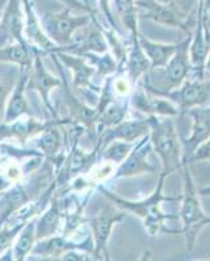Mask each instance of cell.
<instances>
[{"instance_id": "obj_36", "label": "cell", "mask_w": 210, "mask_h": 261, "mask_svg": "<svg viewBox=\"0 0 210 261\" xmlns=\"http://www.w3.org/2000/svg\"><path fill=\"white\" fill-rule=\"evenodd\" d=\"M12 183L13 181L11 180L7 175H0V193L8 190Z\"/></svg>"}, {"instance_id": "obj_6", "label": "cell", "mask_w": 210, "mask_h": 261, "mask_svg": "<svg viewBox=\"0 0 210 261\" xmlns=\"http://www.w3.org/2000/svg\"><path fill=\"white\" fill-rule=\"evenodd\" d=\"M74 11L64 8L59 12H46L39 20L48 38L58 46L57 48L67 47L73 41L74 33L92 21L94 13L73 15ZM55 53V51H54Z\"/></svg>"}, {"instance_id": "obj_10", "label": "cell", "mask_w": 210, "mask_h": 261, "mask_svg": "<svg viewBox=\"0 0 210 261\" xmlns=\"http://www.w3.org/2000/svg\"><path fill=\"white\" fill-rule=\"evenodd\" d=\"M109 43L104 36V28L101 27L94 15L89 24L77 30L73 36V41L69 46L63 48H57L55 53H69L74 55H85V54H104L107 53Z\"/></svg>"}, {"instance_id": "obj_34", "label": "cell", "mask_w": 210, "mask_h": 261, "mask_svg": "<svg viewBox=\"0 0 210 261\" xmlns=\"http://www.w3.org/2000/svg\"><path fill=\"white\" fill-rule=\"evenodd\" d=\"M60 3L64 4L65 8H69L74 12L81 13H94L92 7H89L88 3H83L81 0H59Z\"/></svg>"}, {"instance_id": "obj_4", "label": "cell", "mask_w": 210, "mask_h": 261, "mask_svg": "<svg viewBox=\"0 0 210 261\" xmlns=\"http://www.w3.org/2000/svg\"><path fill=\"white\" fill-rule=\"evenodd\" d=\"M193 34L187 36L186 39L179 42L178 50L169 63L162 68H151L150 71L157 73V83H142L146 89L154 92H169L176 89L187 79L190 77L192 65L190 60V43Z\"/></svg>"}, {"instance_id": "obj_14", "label": "cell", "mask_w": 210, "mask_h": 261, "mask_svg": "<svg viewBox=\"0 0 210 261\" xmlns=\"http://www.w3.org/2000/svg\"><path fill=\"white\" fill-rule=\"evenodd\" d=\"M67 124H72L68 118L52 119L50 120V124L46 127V129L38 135L39 139L37 140V148L41 150L43 157L52 165L57 172L62 167L65 157V154L63 153V141L64 140H63L60 127Z\"/></svg>"}, {"instance_id": "obj_26", "label": "cell", "mask_w": 210, "mask_h": 261, "mask_svg": "<svg viewBox=\"0 0 210 261\" xmlns=\"http://www.w3.org/2000/svg\"><path fill=\"white\" fill-rule=\"evenodd\" d=\"M36 217H33L25 223L20 234L16 238L15 244H13L12 256L13 260L24 261L32 252L34 243H36Z\"/></svg>"}, {"instance_id": "obj_22", "label": "cell", "mask_w": 210, "mask_h": 261, "mask_svg": "<svg viewBox=\"0 0 210 261\" xmlns=\"http://www.w3.org/2000/svg\"><path fill=\"white\" fill-rule=\"evenodd\" d=\"M139 36L140 32L130 34L132 43H130V47L128 48L125 62L120 69V73L123 72L134 86L141 80L142 76H145L151 69L150 62L140 45Z\"/></svg>"}, {"instance_id": "obj_15", "label": "cell", "mask_w": 210, "mask_h": 261, "mask_svg": "<svg viewBox=\"0 0 210 261\" xmlns=\"http://www.w3.org/2000/svg\"><path fill=\"white\" fill-rule=\"evenodd\" d=\"M25 13L21 0H8L0 18V46L18 42L29 45L24 37Z\"/></svg>"}, {"instance_id": "obj_24", "label": "cell", "mask_w": 210, "mask_h": 261, "mask_svg": "<svg viewBox=\"0 0 210 261\" xmlns=\"http://www.w3.org/2000/svg\"><path fill=\"white\" fill-rule=\"evenodd\" d=\"M37 51L36 47L18 42L0 46V63L16 64L20 69H30Z\"/></svg>"}, {"instance_id": "obj_5", "label": "cell", "mask_w": 210, "mask_h": 261, "mask_svg": "<svg viewBox=\"0 0 210 261\" xmlns=\"http://www.w3.org/2000/svg\"><path fill=\"white\" fill-rule=\"evenodd\" d=\"M137 8L144 12V16L149 20L170 28H178L183 30L187 36L193 34V29L197 22V9L191 13L171 2H157V0H136Z\"/></svg>"}, {"instance_id": "obj_19", "label": "cell", "mask_w": 210, "mask_h": 261, "mask_svg": "<svg viewBox=\"0 0 210 261\" xmlns=\"http://www.w3.org/2000/svg\"><path fill=\"white\" fill-rule=\"evenodd\" d=\"M192 118V134L181 141L183 155L190 160L196 149L210 137V106H196L186 111Z\"/></svg>"}, {"instance_id": "obj_13", "label": "cell", "mask_w": 210, "mask_h": 261, "mask_svg": "<svg viewBox=\"0 0 210 261\" xmlns=\"http://www.w3.org/2000/svg\"><path fill=\"white\" fill-rule=\"evenodd\" d=\"M151 150H153V146H151L149 135L141 137L134 149L129 151V154L125 157V160L119 163L118 169L114 171L113 178H132V176H139L142 174H150L155 171L157 167L148 160Z\"/></svg>"}, {"instance_id": "obj_3", "label": "cell", "mask_w": 210, "mask_h": 261, "mask_svg": "<svg viewBox=\"0 0 210 261\" xmlns=\"http://www.w3.org/2000/svg\"><path fill=\"white\" fill-rule=\"evenodd\" d=\"M149 139L153 150L160 155L163 171H180L183 165V145L171 116H148Z\"/></svg>"}, {"instance_id": "obj_28", "label": "cell", "mask_w": 210, "mask_h": 261, "mask_svg": "<svg viewBox=\"0 0 210 261\" xmlns=\"http://www.w3.org/2000/svg\"><path fill=\"white\" fill-rule=\"evenodd\" d=\"M95 68V74L106 79L118 73L119 65L113 54L109 51L104 54H85L83 55Z\"/></svg>"}, {"instance_id": "obj_12", "label": "cell", "mask_w": 210, "mask_h": 261, "mask_svg": "<svg viewBox=\"0 0 210 261\" xmlns=\"http://www.w3.org/2000/svg\"><path fill=\"white\" fill-rule=\"evenodd\" d=\"M81 251V252L90 253L93 256L94 252V242L92 234H88L84 241L73 242L69 241L68 237L64 235H52L46 239H41L34 243L30 255L39 256L42 260H59L60 256L67 251Z\"/></svg>"}, {"instance_id": "obj_27", "label": "cell", "mask_w": 210, "mask_h": 261, "mask_svg": "<svg viewBox=\"0 0 210 261\" xmlns=\"http://www.w3.org/2000/svg\"><path fill=\"white\" fill-rule=\"evenodd\" d=\"M129 101H113L110 105H107L103 110L99 113L98 118V132L104 128L113 127L118 123L123 122L127 119L128 113H129Z\"/></svg>"}, {"instance_id": "obj_37", "label": "cell", "mask_w": 210, "mask_h": 261, "mask_svg": "<svg viewBox=\"0 0 210 261\" xmlns=\"http://www.w3.org/2000/svg\"><path fill=\"white\" fill-rule=\"evenodd\" d=\"M198 195L200 196H209L210 197V186H207V187L202 188V190L198 191Z\"/></svg>"}, {"instance_id": "obj_2", "label": "cell", "mask_w": 210, "mask_h": 261, "mask_svg": "<svg viewBox=\"0 0 210 261\" xmlns=\"http://www.w3.org/2000/svg\"><path fill=\"white\" fill-rule=\"evenodd\" d=\"M181 174H183V195H181V206L179 218L183 222V228L180 231L186 239L187 251L191 252L195 248L196 239L198 232L205 226L210 225V216L202 209L200 195L195 187L192 174H191L190 162L183 155V165H181Z\"/></svg>"}, {"instance_id": "obj_11", "label": "cell", "mask_w": 210, "mask_h": 261, "mask_svg": "<svg viewBox=\"0 0 210 261\" xmlns=\"http://www.w3.org/2000/svg\"><path fill=\"white\" fill-rule=\"evenodd\" d=\"M42 58H43V54L37 51V54L34 55V59H33L32 68H30L27 89L36 90L39 97H41L45 107L47 109L48 114H51L52 119H57L58 113L54 105L51 103V92L55 88L62 85V79L58 77V76H54L48 71Z\"/></svg>"}, {"instance_id": "obj_40", "label": "cell", "mask_w": 210, "mask_h": 261, "mask_svg": "<svg viewBox=\"0 0 210 261\" xmlns=\"http://www.w3.org/2000/svg\"><path fill=\"white\" fill-rule=\"evenodd\" d=\"M0 18H2V12H0Z\"/></svg>"}, {"instance_id": "obj_18", "label": "cell", "mask_w": 210, "mask_h": 261, "mask_svg": "<svg viewBox=\"0 0 210 261\" xmlns=\"http://www.w3.org/2000/svg\"><path fill=\"white\" fill-rule=\"evenodd\" d=\"M50 124V120H39L33 115L25 119H16L13 122H0V141L16 140L21 145L29 141L30 139L38 136Z\"/></svg>"}, {"instance_id": "obj_17", "label": "cell", "mask_w": 210, "mask_h": 261, "mask_svg": "<svg viewBox=\"0 0 210 261\" xmlns=\"http://www.w3.org/2000/svg\"><path fill=\"white\" fill-rule=\"evenodd\" d=\"M21 3H22V8H24L25 13V39H27L30 46L36 47L39 53L43 54V57L50 55V54L57 50L58 46L48 38L43 28H42L41 20L37 16L32 0H21Z\"/></svg>"}, {"instance_id": "obj_20", "label": "cell", "mask_w": 210, "mask_h": 261, "mask_svg": "<svg viewBox=\"0 0 210 261\" xmlns=\"http://www.w3.org/2000/svg\"><path fill=\"white\" fill-rule=\"evenodd\" d=\"M57 55L62 64L68 67L72 71V86L78 90H93L99 92L97 86L93 85L92 79L95 74V68L81 55L69 53H52Z\"/></svg>"}, {"instance_id": "obj_1", "label": "cell", "mask_w": 210, "mask_h": 261, "mask_svg": "<svg viewBox=\"0 0 210 261\" xmlns=\"http://www.w3.org/2000/svg\"><path fill=\"white\" fill-rule=\"evenodd\" d=\"M166 176H169V174L162 171L160 175V180H158L155 190L151 192V195L146 199H142L140 201H134V200L123 199L120 196L115 195L110 190H107L103 184H97V188L102 195L110 200L111 202L120 208L121 211L129 212V213L135 214L139 218H141L145 230L150 237H157L160 234H181L180 230H171V228L166 227L165 222L169 220H178L179 216H174V214H166L162 211L161 205L163 201H179L181 199V195L178 197H170V196L163 195V186H165Z\"/></svg>"}, {"instance_id": "obj_8", "label": "cell", "mask_w": 210, "mask_h": 261, "mask_svg": "<svg viewBox=\"0 0 210 261\" xmlns=\"http://www.w3.org/2000/svg\"><path fill=\"white\" fill-rule=\"evenodd\" d=\"M149 92L162 95L174 102L180 110V114L186 113L192 107L209 106L210 103V80H206V79L188 77L176 89L169 90V92H154V90H149Z\"/></svg>"}, {"instance_id": "obj_39", "label": "cell", "mask_w": 210, "mask_h": 261, "mask_svg": "<svg viewBox=\"0 0 210 261\" xmlns=\"http://www.w3.org/2000/svg\"><path fill=\"white\" fill-rule=\"evenodd\" d=\"M163 2H171V0H163Z\"/></svg>"}, {"instance_id": "obj_23", "label": "cell", "mask_w": 210, "mask_h": 261, "mask_svg": "<svg viewBox=\"0 0 210 261\" xmlns=\"http://www.w3.org/2000/svg\"><path fill=\"white\" fill-rule=\"evenodd\" d=\"M63 228V214L60 208V196L52 195L48 206L36 221V242L57 235Z\"/></svg>"}, {"instance_id": "obj_29", "label": "cell", "mask_w": 210, "mask_h": 261, "mask_svg": "<svg viewBox=\"0 0 210 261\" xmlns=\"http://www.w3.org/2000/svg\"><path fill=\"white\" fill-rule=\"evenodd\" d=\"M116 13L121 25L130 33H139L137 25V6L136 0H114Z\"/></svg>"}, {"instance_id": "obj_9", "label": "cell", "mask_w": 210, "mask_h": 261, "mask_svg": "<svg viewBox=\"0 0 210 261\" xmlns=\"http://www.w3.org/2000/svg\"><path fill=\"white\" fill-rule=\"evenodd\" d=\"M50 57L52 58L57 68L60 73V79H62L63 85V93H64L65 102H67V107H68L69 116L68 119L72 122V124H78L84 127L85 132H92L98 128V111L94 106H89L88 103L84 102V99L77 98L73 95L71 89V84L68 83L65 73L63 71V64L60 60L58 59L55 54H50Z\"/></svg>"}, {"instance_id": "obj_31", "label": "cell", "mask_w": 210, "mask_h": 261, "mask_svg": "<svg viewBox=\"0 0 210 261\" xmlns=\"http://www.w3.org/2000/svg\"><path fill=\"white\" fill-rule=\"evenodd\" d=\"M28 221H17L12 226L7 225L6 222L0 226V256H3L12 247L13 242L16 241V238L20 234V231Z\"/></svg>"}, {"instance_id": "obj_35", "label": "cell", "mask_w": 210, "mask_h": 261, "mask_svg": "<svg viewBox=\"0 0 210 261\" xmlns=\"http://www.w3.org/2000/svg\"><path fill=\"white\" fill-rule=\"evenodd\" d=\"M99 6H101L102 12H103V15L106 16L107 21H109L110 28H111V29H115L116 32L120 33V29H119V27L116 25L115 17H114L113 9H111V0H99Z\"/></svg>"}, {"instance_id": "obj_30", "label": "cell", "mask_w": 210, "mask_h": 261, "mask_svg": "<svg viewBox=\"0 0 210 261\" xmlns=\"http://www.w3.org/2000/svg\"><path fill=\"white\" fill-rule=\"evenodd\" d=\"M135 145H136V143H127V141H121V140H115V141H111L101 149L99 158H102L106 162L119 165L125 160V157L129 154V151L134 149Z\"/></svg>"}, {"instance_id": "obj_32", "label": "cell", "mask_w": 210, "mask_h": 261, "mask_svg": "<svg viewBox=\"0 0 210 261\" xmlns=\"http://www.w3.org/2000/svg\"><path fill=\"white\" fill-rule=\"evenodd\" d=\"M11 79H9V76L0 77V122L4 120L7 102H8V98L11 93H12L13 88H15L16 81H17V79H13L12 83H11Z\"/></svg>"}, {"instance_id": "obj_25", "label": "cell", "mask_w": 210, "mask_h": 261, "mask_svg": "<svg viewBox=\"0 0 210 261\" xmlns=\"http://www.w3.org/2000/svg\"><path fill=\"white\" fill-rule=\"evenodd\" d=\"M139 41L146 58L150 62L151 68L165 67L169 60L174 57L179 46V43H160V42L150 41L141 34L139 36Z\"/></svg>"}, {"instance_id": "obj_38", "label": "cell", "mask_w": 210, "mask_h": 261, "mask_svg": "<svg viewBox=\"0 0 210 261\" xmlns=\"http://www.w3.org/2000/svg\"><path fill=\"white\" fill-rule=\"evenodd\" d=\"M206 73L210 74V51H209V55H207L206 63H205V76H206Z\"/></svg>"}, {"instance_id": "obj_7", "label": "cell", "mask_w": 210, "mask_h": 261, "mask_svg": "<svg viewBox=\"0 0 210 261\" xmlns=\"http://www.w3.org/2000/svg\"><path fill=\"white\" fill-rule=\"evenodd\" d=\"M125 217V212L118 208L114 202L107 200V204L103 205L101 212L94 217L86 218V223L90 227V234L94 242V260H110L109 241L113 230L119 222L123 221Z\"/></svg>"}, {"instance_id": "obj_33", "label": "cell", "mask_w": 210, "mask_h": 261, "mask_svg": "<svg viewBox=\"0 0 210 261\" xmlns=\"http://www.w3.org/2000/svg\"><path fill=\"white\" fill-rule=\"evenodd\" d=\"M188 162H197V161H210V137L198 146L192 154L190 160H187Z\"/></svg>"}, {"instance_id": "obj_16", "label": "cell", "mask_w": 210, "mask_h": 261, "mask_svg": "<svg viewBox=\"0 0 210 261\" xmlns=\"http://www.w3.org/2000/svg\"><path fill=\"white\" fill-rule=\"evenodd\" d=\"M149 130L150 128H149L148 116L141 119H124L123 122L113 127L99 130L98 140L101 143V149L115 140H121L127 143H137L141 137L149 135Z\"/></svg>"}, {"instance_id": "obj_21", "label": "cell", "mask_w": 210, "mask_h": 261, "mask_svg": "<svg viewBox=\"0 0 210 261\" xmlns=\"http://www.w3.org/2000/svg\"><path fill=\"white\" fill-rule=\"evenodd\" d=\"M29 73L30 69H20V74H18L17 81L15 84V88L9 95L8 102H7L3 122H13V120L22 118V116L33 115L32 107H30L27 98Z\"/></svg>"}]
</instances>
